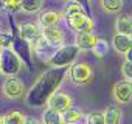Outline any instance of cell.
Wrapping results in <instances>:
<instances>
[{"instance_id":"obj_1","label":"cell","mask_w":132,"mask_h":124,"mask_svg":"<svg viewBox=\"0 0 132 124\" xmlns=\"http://www.w3.org/2000/svg\"><path fill=\"white\" fill-rule=\"evenodd\" d=\"M65 79V73L62 68H50L40 75V78L34 82L30 92L25 95V102L30 107H42L47 104L48 98L59 90V85Z\"/></svg>"},{"instance_id":"obj_2","label":"cell","mask_w":132,"mask_h":124,"mask_svg":"<svg viewBox=\"0 0 132 124\" xmlns=\"http://www.w3.org/2000/svg\"><path fill=\"white\" fill-rule=\"evenodd\" d=\"M79 48L75 43L70 45H62L59 48L54 50V53H51L45 62L51 67V68H67L70 67L73 62H76L78 56H79Z\"/></svg>"},{"instance_id":"obj_3","label":"cell","mask_w":132,"mask_h":124,"mask_svg":"<svg viewBox=\"0 0 132 124\" xmlns=\"http://www.w3.org/2000/svg\"><path fill=\"white\" fill-rule=\"evenodd\" d=\"M93 67L87 62H73L65 72V78H69L73 85H89L93 81Z\"/></svg>"},{"instance_id":"obj_4","label":"cell","mask_w":132,"mask_h":124,"mask_svg":"<svg viewBox=\"0 0 132 124\" xmlns=\"http://www.w3.org/2000/svg\"><path fill=\"white\" fill-rule=\"evenodd\" d=\"M22 68H23V60L13 50V47L3 48L0 53V73L5 76H16L22 72Z\"/></svg>"},{"instance_id":"obj_5","label":"cell","mask_w":132,"mask_h":124,"mask_svg":"<svg viewBox=\"0 0 132 124\" xmlns=\"http://www.w3.org/2000/svg\"><path fill=\"white\" fill-rule=\"evenodd\" d=\"M2 95L10 101H20L27 95V87L17 76H5L2 82Z\"/></svg>"},{"instance_id":"obj_6","label":"cell","mask_w":132,"mask_h":124,"mask_svg":"<svg viewBox=\"0 0 132 124\" xmlns=\"http://www.w3.org/2000/svg\"><path fill=\"white\" fill-rule=\"evenodd\" d=\"M62 20H65L67 26L75 33H93L95 31V22L87 14H75V16H65Z\"/></svg>"},{"instance_id":"obj_7","label":"cell","mask_w":132,"mask_h":124,"mask_svg":"<svg viewBox=\"0 0 132 124\" xmlns=\"http://www.w3.org/2000/svg\"><path fill=\"white\" fill-rule=\"evenodd\" d=\"M112 98L118 105H126L132 102V82L127 79H121L115 82L112 88Z\"/></svg>"},{"instance_id":"obj_8","label":"cell","mask_w":132,"mask_h":124,"mask_svg":"<svg viewBox=\"0 0 132 124\" xmlns=\"http://www.w3.org/2000/svg\"><path fill=\"white\" fill-rule=\"evenodd\" d=\"M72 105H73V98L69 93L61 92V90L54 92L48 98V101H47V107L51 109V110H54V112H57V113L65 112V110H67L69 107H72Z\"/></svg>"},{"instance_id":"obj_9","label":"cell","mask_w":132,"mask_h":124,"mask_svg":"<svg viewBox=\"0 0 132 124\" xmlns=\"http://www.w3.org/2000/svg\"><path fill=\"white\" fill-rule=\"evenodd\" d=\"M40 36L48 42L51 48H59L65 45V33L59 26H50V28H40Z\"/></svg>"},{"instance_id":"obj_10","label":"cell","mask_w":132,"mask_h":124,"mask_svg":"<svg viewBox=\"0 0 132 124\" xmlns=\"http://www.w3.org/2000/svg\"><path fill=\"white\" fill-rule=\"evenodd\" d=\"M62 19H64L62 11H56V10H40L37 13V25L40 28L57 26Z\"/></svg>"},{"instance_id":"obj_11","label":"cell","mask_w":132,"mask_h":124,"mask_svg":"<svg viewBox=\"0 0 132 124\" xmlns=\"http://www.w3.org/2000/svg\"><path fill=\"white\" fill-rule=\"evenodd\" d=\"M40 34V26L37 22H22L19 25V36L25 42H33L37 36Z\"/></svg>"},{"instance_id":"obj_12","label":"cell","mask_w":132,"mask_h":124,"mask_svg":"<svg viewBox=\"0 0 132 124\" xmlns=\"http://www.w3.org/2000/svg\"><path fill=\"white\" fill-rule=\"evenodd\" d=\"M115 33L132 37V16L120 13L115 19Z\"/></svg>"},{"instance_id":"obj_13","label":"cell","mask_w":132,"mask_h":124,"mask_svg":"<svg viewBox=\"0 0 132 124\" xmlns=\"http://www.w3.org/2000/svg\"><path fill=\"white\" fill-rule=\"evenodd\" d=\"M96 39H98V36L95 33H76L75 45L79 48V51H87V50L93 48Z\"/></svg>"},{"instance_id":"obj_14","label":"cell","mask_w":132,"mask_h":124,"mask_svg":"<svg viewBox=\"0 0 132 124\" xmlns=\"http://www.w3.org/2000/svg\"><path fill=\"white\" fill-rule=\"evenodd\" d=\"M104 124H123V110L118 105H107L103 110Z\"/></svg>"},{"instance_id":"obj_15","label":"cell","mask_w":132,"mask_h":124,"mask_svg":"<svg viewBox=\"0 0 132 124\" xmlns=\"http://www.w3.org/2000/svg\"><path fill=\"white\" fill-rule=\"evenodd\" d=\"M100 8L104 14L118 16L124 8V0H100Z\"/></svg>"},{"instance_id":"obj_16","label":"cell","mask_w":132,"mask_h":124,"mask_svg":"<svg viewBox=\"0 0 132 124\" xmlns=\"http://www.w3.org/2000/svg\"><path fill=\"white\" fill-rule=\"evenodd\" d=\"M132 45V37L129 36H123V34H118L115 33L113 37H112V48L118 53V54H124Z\"/></svg>"},{"instance_id":"obj_17","label":"cell","mask_w":132,"mask_h":124,"mask_svg":"<svg viewBox=\"0 0 132 124\" xmlns=\"http://www.w3.org/2000/svg\"><path fill=\"white\" fill-rule=\"evenodd\" d=\"M61 115H62L64 124H76V122H79V121L84 119V112H82V109L75 107V105L69 107L67 110L62 112Z\"/></svg>"},{"instance_id":"obj_18","label":"cell","mask_w":132,"mask_h":124,"mask_svg":"<svg viewBox=\"0 0 132 124\" xmlns=\"http://www.w3.org/2000/svg\"><path fill=\"white\" fill-rule=\"evenodd\" d=\"M40 122L42 124H64L62 121V115L51 110V109H45L42 112V116H40Z\"/></svg>"},{"instance_id":"obj_19","label":"cell","mask_w":132,"mask_h":124,"mask_svg":"<svg viewBox=\"0 0 132 124\" xmlns=\"http://www.w3.org/2000/svg\"><path fill=\"white\" fill-rule=\"evenodd\" d=\"M62 14H64V17H65V16L86 14V13H84V6H82V3H81V2H78V0H70V2H67V3L64 5Z\"/></svg>"},{"instance_id":"obj_20","label":"cell","mask_w":132,"mask_h":124,"mask_svg":"<svg viewBox=\"0 0 132 124\" xmlns=\"http://www.w3.org/2000/svg\"><path fill=\"white\" fill-rule=\"evenodd\" d=\"M45 0H22V11L25 14H37Z\"/></svg>"},{"instance_id":"obj_21","label":"cell","mask_w":132,"mask_h":124,"mask_svg":"<svg viewBox=\"0 0 132 124\" xmlns=\"http://www.w3.org/2000/svg\"><path fill=\"white\" fill-rule=\"evenodd\" d=\"M109 50H110V45H109V42H107L106 39H103V37H98L96 42H95V45H93V48H92L93 54H95L98 59L104 57V56L109 53Z\"/></svg>"},{"instance_id":"obj_22","label":"cell","mask_w":132,"mask_h":124,"mask_svg":"<svg viewBox=\"0 0 132 124\" xmlns=\"http://www.w3.org/2000/svg\"><path fill=\"white\" fill-rule=\"evenodd\" d=\"M25 115L19 110H8L3 115V124H23Z\"/></svg>"},{"instance_id":"obj_23","label":"cell","mask_w":132,"mask_h":124,"mask_svg":"<svg viewBox=\"0 0 132 124\" xmlns=\"http://www.w3.org/2000/svg\"><path fill=\"white\" fill-rule=\"evenodd\" d=\"M30 45H31V50L34 51V53H37V54H42V53H45V51H48L51 47L48 45V42L39 34L33 42H30Z\"/></svg>"},{"instance_id":"obj_24","label":"cell","mask_w":132,"mask_h":124,"mask_svg":"<svg viewBox=\"0 0 132 124\" xmlns=\"http://www.w3.org/2000/svg\"><path fill=\"white\" fill-rule=\"evenodd\" d=\"M86 124H104V115L100 110L90 112L86 116Z\"/></svg>"},{"instance_id":"obj_25","label":"cell","mask_w":132,"mask_h":124,"mask_svg":"<svg viewBox=\"0 0 132 124\" xmlns=\"http://www.w3.org/2000/svg\"><path fill=\"white\" fill-rule=\"evenodd\" d=\"M0 47L2 48H10L13 47V33L11 31H0Z\"/></svg>"},{"instance_id":"obj_26","label":"cell","mask_w":132,"mask_h":124,"mask_svg":"<svg viewBox=\"0 0 132 124\" xmlns=\"http://www.w3.org/2000/svg\"><path fill=\"white\" fill-rule=\"evenodd\" d=\"M5 10L11 14L20 13L22 11V0H8V2H5Z\"/></svg>"},{"instance_id":"obj_27","label":"cell","mask_w":132,"mask_h":124,"mask_svg":"<svg viewBox=\"0 0 132 124\" xmlns=\"http://www.w3.org/2000/svg\"><path fill=\"white\" fill-rule=\"evenodd\" d=\"M121 75H123L124 79H127V81L132 82V62H127V60L123 62V65H121Z\"/></svg>"},{"instance_id":"obj_28","label":"cell","mask_w":132,"mask_h":124,"mask_svg":"<svg viewBox=\"0 0 132 124\" xmlns=\"http://www.w3.org/2000/svg\"><path fill=\"white\" fill-rule=\"evenodd\" d=\"M23 124H42V122L36 116H25L23 118Z\"/></svg>"},{"instance_id":"obj_29","label":"cell","mask_w":132,"mask_h":124,"mask_svg":"<svg viewBox=\"0 0 132 124\" xmlns=\"http://www.w3.org/2000/svg\"><path fill=\"white\" fill-rule=\"evenodd\" d=\"M124 57H126V60H127V62H132V45H130V48L124 53Z\"/></svg>"},{"instance_id":"obj_30","label":"cell","mask_w":132,"mask_h":124,"mask_svg":"<svg viewBox=\"0 0 132 124\" xmlns=\"http://www.w3.org/2000/svg\"><path fill=\"white\" fill-rule=\"evenodd\" d=\"M2 10H5V2H2V0H0V11Z\"/></svg>"},{"instance_id":"obj_31","label":"cell","mask_w":132,"mask_h":124,"mask_svg":"<svg viewBox=\"0 0 132 124\" xmlns=\"http://www.w3.org/2000/svg\"><path fill=\"white\" fill-rule=\"evenodd\" d=\"M0 124H3V115H0Z\"/></svg>"},{"instance_id":"obj_32","label":"cell","mask_w":132,"mask_h":124,"mask_svg":"<svg viewBox=\"0 0 132 124\" xmlns=\"http://www.w3.org/2000/svg\"><path fill=\"white\" fill-rule=\"evenodd\" d=\"M76 124H86V121H79V122H76Z\"/></svg>"},{"instance_id":"obj_33","label":"cell","mask_w":132,"mask_h":124,"mask_svg":"<svg viewBox=\"0 0 132 124\" xmlns=\"http://www.w3.org/2000/svg\"><path fill=\"white\" fill-rule=\"evenodd\" d=\"M61 2H64V3H67V2H70V0H61Z\"/></svg>"},{"instance_id":"obj_34","label":"cell","mask_w":132,"mask_h":124,"mask_svg":"<svg viewBox=\"0 0 132 124\" xmlns=\"http://www.w3.org/2000/svg\"><path fill=\"white\" fill-rule=\"evenodd\" d=\"M0 31H2V22H0Z\"/></svg>"},{"instance_id":"obj_35","label":"cell","mask_w":132,"mask_h":124,"mask_svg":"<svg viewBox=\"0 0 132 124\" xmlns=\"http://www.w3.org/2000/svg\"><path fill=\"white\" fill-rule=\"evenodd\" d=\"M2 50H3V48H2V47H0V53H2Z\"/></svg>"},{"instance_id":"obj_36","label":"cell","mask_w":132,"mask_h":124,"mask_svg":"<svg viewBox=\"0 0 132 124\" xmlns=\"http://www.w3.org/2000/svg\"><path fill=\"white\" fill-rule=\"evenodd\" d=\"M2 2H8V0H2Z\"/></svg>"}]
</instances>
